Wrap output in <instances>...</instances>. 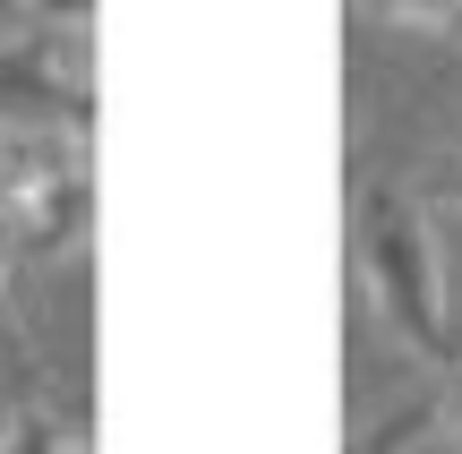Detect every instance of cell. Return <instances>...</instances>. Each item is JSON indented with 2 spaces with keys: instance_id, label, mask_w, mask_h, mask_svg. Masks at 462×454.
Instances as JSON below:
<instances>
[{
  "instance_id": "cell-2",
  "label": "cell",
  "mask_w": 462,
  "mask_h": 454,
  "mask_svg": "<svg viewBox=\"0 0 462 454\" xmlns=\"http://www.w3.org/2000/svg\"><path fill=\"white\" fill-rule=\"evenodd\" d=\"M0 137H95V69L86 34L9 26L0 34Z\"/></svg>"
},
{
  "instance_id": "cell-4",
  "label": "cell",
  "mask_w": 462,
  "mask_h": 454,
  "mask_svg": "<svg viewBox=\"0 0 462 454\" xmlns=\"http://www.w3.org/2000/svg\"><path fill=\"white\" fill-rule=\"evenodd\" d=\"M9 223H0V377H9V403H26V394H43L34 386V352H26V335H17V309H9Z\"/></svg>"
},
{
  "instance_id": "cell-10",
  "label": "cell",
  "mask_w": 462,
  "mask_h": 454,
  "mask_svg": "<svg viewBox=\"0 0 462 454\" xmlns=\"http://www.w3.org/2000/svg\"><path fill=\"white\" fill-rule=\"evenodd\" d=\"M9 189H17V137H0V206H9Z\"/></svg>"
},
{
  "instance_id": "cell-6",
  "label": "cell",
  "mask_w": 462,
  "mask_h": 454,
  "mask_svg": "<svg viewBox=\"0 0 462 454\" xmlns=\"http://www.w3.org/2000/svg\"><path fill=\"white\" fill-rule=\"evenodd\" d=\"M368 17H385L394 34H446L462 43V0H360Z\"/></svg>"
},
{
  "instance_id": "cell-5",
  "label": "cell",
  "mask_w": 462,
  "mask_h": 454,
  "mask_svg": "<svg viewBox=\"0 0 462 454\" xmlns=\"http://www.w3.org/2000/svg\"><path fill=\"white\" fill-rule=\"evenodd\" d=\"M437 429V403H394L385 421H368L360 438H351V454H420Z\"/></svg>"
},
{
  "instance_id": "cell-11",
  "label": "cell",
  "mask_w": 462,
  "mask_h": 454,
  "mask_svg": "<svg viewBox=\"0 0 462 454\" xmlns=\"http://www.w3.org/2000/svg\"><path fill=\"white\" fill-rule=\"evenodd\" d=\"M69 454H95V446H69Z\"/></svg>"
},
{
  "instance_id": "cell-1",
  "label": "cell",
  "mask_w": 462,
  "mask_h": 454,
  "mask_svg": "<svg viewBox=\"0 0 462 454\" xmlns=\"http://www.w3.org/2000/svg\"><path fill=\"white\" fill-rule=\"evenodd\" d=\"M351 274H360L368 309L385 318V335L420 360H446L462 352L454 318H446V266H437V215L420 206V189L394 181H368L351 198Z\"/></svg>"
},
{
  "instance_id": "cell-9",
  "label": "cell",
  "mask_w": 462,
  "mask_h": 454,
  "mask_svg": "<svg viewBox=\"0 0 462 454\" xmlns=\"http://www.w3.org/2000/svg\"><path fill=\"white\" fill-rule=\"evenodd\" d=\"M429 403H437V429H446V438L462 446V352L446 360V369H437V394H429Z\"/></svg>"
},
{
  "instance_id": "cell-8",
  "label": "cell",
  "mask_w": 462,
  "mask_h": 454,
  "mask_svg": "<svg viewBox=\"0 0 462 454\" xmlns=\"http://www.w3.org/2000/svg\"><path fill=\"white\" fill-rule=\"evenodd\" d=\"M26 26H60V34H86L95 26V0H17Z\"/></svg>"
},
{
  "instance_id": "cell-3",
  "label": "cell",
  "mask_w": 462,
  "mask_h": 454,
  "mask_svg": "<svg viewBox=\"0 0 462 454\" xmlns=\"http://www.w3.org/2000/svg\"><path fill=\"white\" fill-rule=\"evenodd\" d=\"M95 137H26L17 146V189L0 206L9 223V257L51 266V257H78L95 240V163H86Z\"/></svg>"
},
{
  "instance_id": "cell-7",
  "label": "cell",
  "mask_w": 462,
  "mask_h": 454,
  "mask_svg": "<svg viewBox=\"0 0 462 454\" xmlns=\"http://www.w3.org/2000/svg\"><path fill=\"white\" fill-rule=\"evenodd\" d=\"M420 206H429V215H462V146L437 154V171L420 181Z\"/></svg>"
}]
</instances>
